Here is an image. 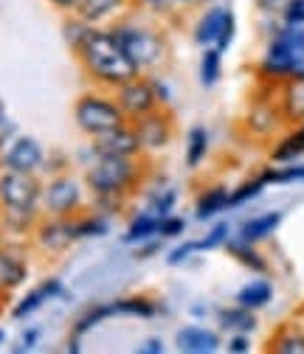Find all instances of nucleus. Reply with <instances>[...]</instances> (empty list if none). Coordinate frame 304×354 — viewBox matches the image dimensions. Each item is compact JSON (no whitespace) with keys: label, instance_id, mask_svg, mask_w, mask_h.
Listing matches in <instances>:
<instances>
[{"label":"nucleus","instance_id":"1","mask_svg":"<svg viewBox=\"0 0 304 354\" xmlns=\"http://www.w3.org/2000/svg\"><path fill=\"white\" fill-rule=\"evenodd\" d=\"M76 51H79L84 68H88V73L102 84L121 87L127 82L138 79V65L124 54L113 31H91Z\"/></svg>","mask_w":304,"mask_h":354},{"label":"nucleus","instance_id":"2","mask_svg":"<svg viewBox=\"0 0 304 354\" xmlns=\"http://www.w3.org/2000/svg\"><path fill=\"white\" fill-rule=\"evenodd\" d=\"M262 73L271 79H290L304 73V26L285 28L262 59Z\"/></svg>","mask_w":304,"mask_h":354},{"label":"nucleus","instance_id":"3","mask_svg":"<svg viewBox=\"0 0 304 354\" xmlns=\"http://www.w3.org/2000/svg\"><path fill=\"white\" fill-rule=\"evenodd\" d=\"M138 160L136 158H116L96 155V163L88 169V186L99 194H124L129 186L138 183Z\"/></svg>","mask_w":304,"mask_h":354},{"label":"nucleus","instance_id":"4","mask_svg":"<svg viewBox=\"0 0 304 354\" xmlns=\"http://www.w3.org/2000/svg\"><path fill=\"white\" fill-rule=\"evenodd\" d=\"M73 118H76V127L82 132H88V136H93V138L102 136V132H110V129L127 124V113L118 107V102L96 96V93H84L76 102Z\"/></svg>","mask_w":304,"mask_h":354},{"label":"nucleus","instance_id":"5","mask_svg":"<svg viewBox=\"0 0 304 354\" xmlns=\"http://www.w3.org/2000/svg\"><path fill=\"white\" fill-rule=\"evenodd\" d=\"M113 37L118 39V46L124 48V54L141 68H155L166 59V42L161 34L150 31V28H138V26H118L113 28Z\"/></svg>","mask_w":304,"mask_h":354},{"label":"nucleus","instance_id":"6","mask_svg":"<svg viewBox=\"0 0 304 354\" xmlns=\"http://www.w3.org/2000/svg\"><path fill=\"white\" fill-rule=\"evenodd\" d=\"M37 200H39V183L34 171L9 169L0 177V203L6 208H34Z\"/></svg>","mask_w":304,"mask_h":354},{"label":"nucleus","instance_id":"7","mask_svg":"<svg viewBox=\"0 0 304 354\" xmlns=\"http://www.w3.org/2000/svg\"><path fill=\"white\" fill-rule=\"evenodd\" d=\"M158 93H155V84L144 82V79H133L118 87V107L129 115V118H138L144 113L158 110Z\"/></svg>","mask_w":304,"mask_h":354},{"label":"nucleus","instance_id":"8","mask_svg":"<svg viewBox=\"0 0 304 354\" xmlns=\"http://www.w3.org/2000/svg\"><path fill=\"white\" fill-rule=\"evenodd\" d=\"M136 136H138V144L141 149H161L169 144V136H172V124H169V115L161 113V110H152V113H144L136 118L133 124Z\"/></svg>","mask_w":304,"mask_h":354},{"label":"nucleus","instance_id":"9","mask_svg":"<svg viewBox=\"0 0 304 354\" xmlns=\"http://www.w3.org/2000/svg\"><path fill=\"white\" fill-rule=\"evenodd\" d=\"M93 152L96 155H116V158H136L141 152V144H138L136 129L124 124V127H116L110 132L96 136Z\"/></svg>","mask_w":304,"mask_h":354},{"label":"nucleus","instance_id":"10","mask_svg":"<svg viewBox=\"0 0 304 354\" xmlns=\"http://www.w3.org/2000/svg\"><path fill=\"white\" fill-rule=\"evenodd\" d=\"M82 203V189L71 177H60L46 189V208L51 216H68Z\"/></svg>","mask_w":304,"mask_h":354},{"label":"nucleus","instance_id":"11","mask_svg":"<svg viewBox=\"0 0 304 354\" xmlns=\"http://www.w3.org/2000/svg\"><path fill=\"white\" fill-rule=\"evenodd\" d=\"M37 239H39V245L46 248V250L60 253V250H65L71 242L79 239V236H76V223H68L65 216H54V219H48V223L39 225Z\"/></svg>","mask_w":304,"mask_h":354},{"label":"nucleus","instance_id":"12","mask_svg":"<svg viewBox=\"0 0 304 354\" xmlns=\"http://www.w3.org/2000/svg\"><path fill=\"white\" fill-rule=\"evenodd\" d=\"M42 166V147L34 138H17L6 152V169L37 171Z\"/></svg>","mask_w":304,"mask_h":354},{"label":"nucleus","instance_id":"13","mask_svg":"<svg viewBox=\"0 0 304 354\" xmlns=\"http://www.w3.org/2000/svg\"><path fill=\"white\" fill-rule=\"evenodd\" d=\"M175 340H178V348L184 354H211V351H217V346H220V337L203 326H186L178 332Z\"/></svg>","mask_w":304,"mask_h":354},{"label":"nucleus","instance_id":"14","mask_svg":"<svg viewBox=\"0 0 304 354\" xmlns=\"http://www.w3.org/2000/svg\"><path fill=\"white\" fill-rule=\"evenodd\" d=\"M62 292V284L57 281V279H48V281H42L37 290H31L17 306H15V318H28L31 313H34V309H39L42 304H46L48 298H54V295H60Z\"/></svg>","mask_w":304,"mask_h":354},{"label":"nucleus","instance_id":"15","mask_svg":"<svg viewBox=\"0 0 304 354\" xmlns=\"http://www.w3.org/2000/svg\"><path fill=\"white\" fill-rule=\"evenodd\" d=\"M124 3L127 0H79L76 17H82L84 23H102V20L113 17L116 12H121Z\"/></svg>","mask_w":304,"mask_h":354},{"label":"nucleus","instance_id":"16","mask_svg":"<svg viewBox=\"0 0 304 354\" xmlns=\"http://www.w3.org/2000/svg\"><path fill=\"white\" fill-rule=\"evenodd\" d=\"M279 223H282V214H279V211L262 214V216L251 219V223H245L242 231H240V236H242V242L253 245V242H259V239H268V236L279 228Z\"/></svg>","mask_w":304,"mask_h":354},{"label":"nucleus","instance_id":"17","mask_svg":"<svg viewBox=\"0 0 304 354\" xmlns=\"http://www.w3.org/2000/svg\"><path fill=\"white\" fill-rule=\"evenodd\" d=\"M282 104H285V115L287 118H293V121L304 118V73H296V76L287 79Z\"/></svg>","mask_w":304,"mask_h":354},{"label":"nucleus","instance_id":"18","mask_svg":"<svg viewBox=\"0 0 304 354\" xmlns=\"http://www.w3.org/2000/svg\"><path fill=\"white\" fill-rule=\"evenodd\" d=\"M276 124H279V113L268 104V102H259L251 113H248V121H245V127L253 132V136H271V132L276 129Z\"/></svg>","mask_w":304,"mask_h":354},{"label":"nucleus","instance_id":"19","mask_svg":"<svg viewBox=\"0 0 304 354\" xmlns=\"http://www.w3.org/2000/svg\"><path fill=\"white\" fill-rule=\"evenodd\" d=\"M226 15H229V9H211L208 15L200 17V23L195 28V39L200 42V46H211V42H217Z\"/></svg>","mask_w":304,"mask_h":354},{"label":"nucleus","instance_id":"20","mask_svg":"<svg viewBox=\"0 0 304 354\" xmlns=\"http://www.w3.org/2000/svg\"><path fill=\"white\" fill-rule=\"evenodd\" d=\"M161 234V216L147 211V214H138L133 223L127 225V234H124V242H141V239H150Z\"/></svg>","mask_w":304,"mask_h":354},{"label":"nucleus","instance_id":"21","mask_svg":"<svg viewBox=\"0 0 304 354\" xmlns=\"http://www.w3.org/2000/svg\"><path fill=\"white\" fill-rule=\"evenodd\" d=\"M23 281H26V264L0 250V292L15 290Z\"/></svg>","mask_w":304,"mask_h":354},{"label":"nucleus","instance_id":"22","mask_svg":"<svg viewBox=\"0 0 304 354\" xmlns=\"http://www.w3.org/2000/svg\"><path fill=\"white\" fill-rule=\"evenodd\" d=\"M231 203V194H229V189H223V186H217V189H208L206 194H200V200H197V219H208V216H214V214H220L226 205Z\"/></svg>","mask_w":304,"mask_h":354},{"label":"nucleus","instance_id":"23","mask_svg":"<svg viewBox=\"0 0 304 354\" xmlns=\"http://www.w3.org/2000/svg\"><path fill=\"white\" fill-rule=\"evenodd\" d=\"M271 295H274V287L268 281H251L237 292V304L245 309H259L271 301Z\"/></svg>","mask_w":304,"mask_h":354},{"label":"nucleus","instance_id":"24","mask_svg":"<svg viewBox=\"0 0 304 354\" xmlns=\"http://www.w3.org/2000/svg\"><path fill=\"white\" fill-rule=\"evenodd\" d=\"M220 326L229 329V332L245 335V332H253L256 321H253V315H251V309H245V306L237 304L234 309H223V313H220Z\"/></svg>","mask_w":304,"mask_h":354},{"label":"nucleus","instance_id":"25","mask_svg":"<svg viewBox=\"0 0 304 354\" xmlns=\"http://www.w3.org/2000/svg\"><path fill=\"white\" fill-rule=\"evenodd\" d=\"M220 57H223V51L208 48V51L203 54V59H200V82H203L206 87L217 84V79H220V71H223Z\"/></svg>","mask_w":304,"mask_h":354},{"label":"nucleus","instance_id":"26","mask_svg":"<svg viewBox=\"0 0 304 354\" xmlns=\"http://www.w3.org/2000/svg\"><path fill=\"white\" fill-rule=\"evenodd\" d=\"M206 147H208L206 129H203V127H195V129L189 132V149H186V166H189V169H197V163H200L203 155H206Z\"/></svg>","mask_w":304,"mask_h":354},{"label":"nucleus","instance_id":"27","mask_svg":"<svg viewBox=\"0 0 304 354\" xmlns=\"http://www.w3.org/2000/svg\"><path fill=\"white\" fill-rule=\"evenodd\" d=\"M113 306H116V315L118 313H124V315H141V318L155 315V304L147 301V298H121Z\"/></svg>","mask_w":304,"mask_h":354},{"label":"nucleus","instance_id":"28","mask_svg":"<svg viewBox=\"0 0 304 354\" xmlns=\"http://www.w3.org/2000/svg\"><path fill=\"white\" fill-rule=\"evenodd\" d=\"M301 152H304V129L296 132V136H290V138H285V141L274 149V160H276V163H285V160H293V158L301 155Z\"/></svg>","mask_w":304,"mask_h":354},{"label":"nucleus","instance_id":"29","mask_svg":"<svg viewBox=\"0 0 304 354\" xmlns=\"http://www.w3.org/2000/svg\"><path fill=\"white\" fill-rule=\"evenodd\" d=\"M231 253L237 256V261H242L245 268H251V270H256V273H265V259H259V253H253L251 248H248V242H242V245H231Z\"/></svg>","mask_w":304,"mask_h":354},{"label":"nucleus","instance_id":"30","mask_svg":"<svg viewBox=\"0 0 304 354\" xmlns=\"http://www.w3.org/2000/svg\"><path fill=\"white\" fill-rule=\"evenodd\" d=\"M276 354H304V335L298 332H285L282 337L274 340Z\"/></svg>","mask_w":304,"mask_h":354},{"label":"nucleus","instance_id":"31","mask_svg":"<svg viewBox=\"0 0 304 354\" xmlns=\"http://www.w3.org/2000/svg\"><path fill=\"white\" fill-rule=\"evenodd\" d=\"M91 23H84L82 17H76V20H71L68 26H65V37H68V42H71V46L73 48H79L82 46V42H84V37H88L91 34V28H88Z\"/></svg>","mask_w":304,"mask_h":354},{"label":"nucleus","instance_id":"32","mask_svg":"<svg viewBox=\"0 0 304 354\" xmlns=\"http://www.w3.org/2000/svg\"><path fill=\"white\" fill-rule=\"evenodd\" d=\"M265 183H290V180H304V166H287L282 171H268L262 174Z\"/></svg>","mask_w":304,"mask_h":354},{"label":"nucleus","instance_id":"33","mask_svg":"<svg viewBox=\"0 0 304 354\" xmlns=\"http://www.w3.org/2000/svg\"><path fill=\"white\" fill-rule=\"evenodd\" d=\"M107 234V223L99 216H91V219H82L76 223V236H102Z\"/></svg>","mask_w":304,"mask_h":354},{"label":"nucleus","instance_id":"34","mask_svg":"<svg viewBox=\"0 0 304 354\" xmlns=\"http://www.w3.org/2000/svg\"><path fill=\"white\" fill-rule=\"evenodd\" d=\"M285 23L304 26V0H287L285 3Z\"/></svg>","mask_w":304,"mask_h":354},{"label":"nucleus","instance_id":"35","mask_svg":"<svg viewBox=\"0 0 304 354\" xmlns=\"http://www.w3.org/2000/svg\"><path fill=\"white\" fill-rule=\"evenodd\" d=\"M262 186H265V177H259V180H253V183H245L237 194H231V203L229 205H237V203H245V200L256 197L259 192H262Z\"/></svg>","mask_w":304,"mask_h":354},{"label":"nucleus","instance_id":"36","mask_svg":"<svg viewBox=\"0 0 304 354\" xmlns=\"http://www.w3.org/2000/svg\"><path fill=\"white\" fill-rule=\"evenodd\" d=\"M226 236H229V225H217L206 239H200V242H195V250H208V248H217L220 242H226Z\"/></svg>","mask_w":304,"mask_h":354},{"label":"nucleus","instance_id":"37","mask_svg":"<svg viewBox=\"0 0 304 354\" xmlns=\"http://www.w3.org/2000/svg\"><path fill=\"white\" fill-rule=\"evenodd\" d=\"M234 28H237V23H234V15L229 12V15H226V20H223V28H220V37H217V51H226V48L231 46V39H234Z\"/></svg>","mask_w":304,"mask_h":354},{"label":"nucleus","instance_id":"38","mask_svg":"<svg viewBox=\"0 0 304 354\" xmlns=\"http://www.w3.org/2000/svg\"><path fill=\"white\" fill-rule=\"evenodd\" d=\"M186 228L184 219H172V216H163L161 219V236H181Z\"/></svg>","mask_w":304,"mask_h":354},{"label":"nucleus","instance_id":"39","mask_svg":"<svg viewBox=\"0 0 304 354\" xmlns=\"http://www.w3.org/2000/svg\"><path fill=\"white\" fill-rule=\"evenodd\" d=\"M229 351H234V354H242V351H248V337H245V335H237V337L229 343Z\"/></svg>","mask_w":304,"mask_h":354},{"label":"nucleus","instance_id":"40","mask_svg":"<svg viewBox=\"0 0 304 354\" xmlns=\"http://www.w3.org/2000/svg\"><path fill=\"white\" fill-rule=\"evenodd\" d=\"M285 3H287V0H256V6L259 9H285Z\"/></svg>","mask_w":304,"mask_h":354},{"label":"nucleus","instance_id":"41","mask_svg":"<svg viewBox=\"0 0 304 354\" xmlns=\"http://www.w3.org/2000/svg\"><path fill=\"white\" fill-rule=\"evenodd\" d=\"M141 351H155V354H161L163 346H161V340H147V343L141 346Z\"/></svg>","mask_w":304,"mask_h":354},{"label":"nucleus","instance_id":"42","mask_svg":"<svg viewBox=\"0 0 304 354\" xmlns=\"http://www.w3.org/2000/svg\"><path fill=\"white\" fill-rule=\"evenodd\" d=\"M51 3H54L57 9H76L79 0H51Z\"/></svg>","mask_w":304,"mask_h":354},{"label":"nucleus","instance_id":"43","mask_svg":"<svg viewBox=\"0 0 304 354\" xmlns=\"http://www.w3.org/2000/svg\"><path fill=\"white\" fill-rule=\"evenodd\" d=\"M155 250H158V245H147V248L138 253V259H147V256H150V253H155Z\"/></svg>","mask_w":304,"mask_h":354},{"label":"nucleus","instance_id":"44","mask_svg":"<svg viewBox=\"0 0 304 354\" xmlns=\"http://www.w3.org/2000/svg\"><path fill=\"white\" fill-rule=\"evenodd\" d=\"M144 3H150V6H155V9H163L166 0H144Z\"/></svg>","mask_w":304,"mask_h":354},{"label":"nucleus","instance_id":"45","mask_svg":"<svg viewBox=\"0 0 304 354\" xmlns=\"http://www.w3.org/2000/svg\"><path fill=\"white\" fill-rule=\"evenodd\" d=\"M6 115V107H3V99H0V118H3Z\"/></svg>","mask_w":304,"mask_h":354},{"label":"nucleus","instance_id":"46","mask_svg":"<svg viewBox=\"0 0 304 354\" xmlns=\"http://www.w3.org/2000/svg\"><path fill=\"white\" fill-rule=\"evenodd\" d=\"M3 337H6V335H3V329H0V343H3Z\"/></svg>","mask_w":304,"mask_h":354}]
</instances>
